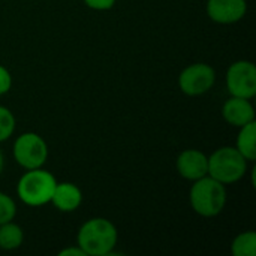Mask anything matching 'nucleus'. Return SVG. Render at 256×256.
I'll use <instances>...</instances> for the list:
<instances>
[{"label":"nucleus","instance_id":"nucleus-1","mask_svg":"<svg viewBox=\"0 0 256 256\" xmlns=\"http://www.w3.org/2000/svg\"><path fill=\"white\" fill-rule=\"evenodd\" d=\"M118 242L116 225L105 218H92L86 220L76 234V244L86 256L111 255Z\"/></svg>","mask_w":256,"mask_h":256},{"label":"nucleus","instance_id":"nucleus-2","mask_svg":"<svg viewBox=\"0 0 256 256\" xmlns=\"http://www.w3.org/2000/svg\"><path fill=\"white\" fill-rule=\"evenodd\" d=\"M226 188L210 176L192 182L189 202L192 210L201 218H216L226 206Z\"/></svg>","mask_w":256,"mask_h":256},{"label":"nucleus","instance_id":"nucleus-3","mask_svg":"<svg viewBox=\"0 0 256 256\" xmlns=\"http://www.w3.org/2000/svg\"><path fill=\"white\" fill-rule=\"evenodd\" d=\"M56 184V177L44 170V166L26 170L16 183V195L22 204L28 207H40L51 201Z\"/></svg>","mask_w":256,"mask_h":256},{"label":"nucleus","instance_id":"nucleus-4","mask_svg":"<svg viewBox=\"0 0 256 256\" xmlns=\"http://www.w3.org/2000/svg\"><path fill=\"white\" fill-rule=\"evenodd\" d=\"M248 172V160L231 146L216 148L208 156V176L222 184H234Z\"/></svg>","mask_w":256,"mask_h":256},{"label":"nucleus","instance_id":"nucleus-5","mask_svg":"<svg viewBox=\"0 0 256 256\" xmlns=\"http://www.w3.org/2000/svg\"><path fill=\"white\" fill-rule=\"evenodd\" d=\"M12 154L15 162L24 170L42 168L48 159V146L39 134L24 132L16 136Z\"/></svg>","mask_w":256,"mask_h":256},{"label":"nucleus","instance_id":"nucleus-6","mask_svg":"<svg viewBox=\"0 0 256 256\" xmlns=\"http://www.w3.org/2000/svg\"><path fill=\"white\" fill-rule=\"evenodd\" d=\"M230 96L254 99L256 96V66L249 60H237L230 64L225 76Z\"/></svg>","mask_w":256,"mask_h":256},{"label":"nucleus","instance_id":"nucleus-7","mask_svg":"<svg viewBox=\"0 0 256 256\" xmlns=\"http://www.w3.org/2000/svg\"><path fill=\"white\" fill-rule=\"evenodd\" d=\"M216 70L207 63H194L186 66L178 75V87L188 96H201L213 88Z\"/></svg>","mask_w":256,"mask_h":256},{"label":"nucleus","instance_id":"nucleus-8","mask_svg":"<svg viewBox=\"0 0 256 256\" xmlns=\"http://www.w3.org/2000/svg\"><path fill=\"white\" fill-rule=\"evenodd\" d=\"M176 166L180 177L195 182L208 176V156L198 148H186L178 154Z\"/></svg>","mask_w":256,"mask_h":256},{"label":"nucleus","instance_id":"nucleus-9","mask_svg":"<svg viewBox=\"0 0 256 256\" xmlns=\"http://www.w3.org/2000/svg\"><path fill=\"white\" fill-rule=\"evenodd\" d=\"M207 15L218 24H236L248 12L246 0H207Z\"/></svg>","mask_w":256,"mask_h":256},{"label":"nucleus","instance_id":"nucleus-10","mask_svg":"<svg viewBox=\"0 0 256 256\" xmlns=\"http://www.w3.org/2000/svg\"><path fill=\"white\" fill-rule=\"evenodd\" d=\"M222 117L228 124L242 128L250 122H255V108L250 99L230 96L222 106Z\"/></svg>","mask_w":256,"mask_h":256},{"label":"nucleus","instance_id":"nucleus-11","mask_svg":"<svg viewBox=\"0 0 256 256\" xmlns=\"http://www.w3.org/2000/svg\"><path fill=\"white\" fill-rule=\"evenodd\" d=\"M50 202L62 213H72L82 204V192L70 182H57Z\"/></svg>","mask_w":256,"mask_h":256},{"label":"nucleus","instance_id":"nucleus-12","mask_svg":"<svg viewBox=\"0 0 256 256\" xmlns=\"http://www.w3.org/2000/svg\"><path fill=\"white\" fill-rule=\"evenodd\" d=\"M236 148L242 153V156L248 162L256 160V122H250L242 128H238Z\"/></svg>","mask_w":256,"mask_h":256},{"label":"nucleus","instance_id":"nucleus-13","mask_svg":"<svg viewBox=\"0 0 256 256\" xmlns=\"http://www.w3.org/2000/svg\"><path fill=\"white\" fill-rule=\"evenodd\" d=\"M24 242V231L20 225L6 222L0 225V249L2 250H15Z\"/></svg>","mask_w":256,"mask_h":256},{"label":"nucleus","instance_id":"nucleus-14","mask_svg":"<svg viewBox=\"0 0 256 256\" xmlns=\"http://www.w3.org/2000/svg\"><path fill=\"white\" fill-rule=\"evenodd\" d=\"M231 252L234 256H255L256 255V232L244 231L238 234L231 243Z\"/></svg>","mask_w":256,"mask_h":256},{"label":"nucleus","instance_id":"nucleus-15","mask_svg":"<svg viewBox=\"0 0 256 256\" xmlns=\"http://www.w3.org/2000/svg\"><path fill=\"white\" fill-rule=\"evenodd\" d=\"M15 116L12 114V111L3 105H0V142L8 141L14 132H15Z\"/></svg>","mask_w":256,"mask_h":256},{"label":"nucleus","instance_id":"nucleus-16","mask_svg":"<svg viewBox=\"0 0 256 256\" xmlns=\"http://www.w3.org/2000/svg\"><path fill=\"white\" fill-rule=\"evenodd\" d=\"M15 216H16V204H15V201L8 194L0 192V225L14 220Z\"/></svg>","mask_w":256,"mask_h":256},{"label":"nucleus","instance_id":"nucleus-17","mask_svg":"<svg viewBox=\"0 0 256 256\" xmlns=\"http://www.w3.org/2000/svg\"><path fill=\"white\" fill-rule=\"evenodd\" d=\"M10 87H12V75L3 64H0V96L6 94L10 90Z\"/></svg>","mask_w":256,"mask_h":256},{"label":"nucleus","instance_id":"nucleus-18","mask_svg":"<svg viewBox=\"0 0 256 256\" xmlns=\"http://www.w3.org/2000/svg\"><path fill=\"white\" fill-rule=\"evenodd\" d=\"M84 4L93 10H110L116 4L117 0H82Z\"/></svg>","mask_w":256,"mask_h":256},{"label":"nucleus","instance_id":"nucleus-19","mask_svg":"<svg viewBox=\"0 0 256 256\" xmlns=\"http://www.w3.org/2000/svg\"><path fill=\"white\" fill-rule=\"evenodd\" d=\"M58 256H86V254L82 252V249L78 244H75V246H69V248H64L63 250H60Z\"/></svg>","mask_w":256,"mask_h":256},{"label":"nucleus","instance_id":"nucleus-20","mask_svg":"<svg viewBox=\"0 0 256 256\" xmlns=\"http://www.w3.org/2000/svg\"><path fill=\"white\" fill-rule=\"evenodd\" d=\"M3 165H4V160H3V154H2V150H0V174L3 171Z\"/></svg>","mask_w":256,"mask_h":256}]
</instances>
